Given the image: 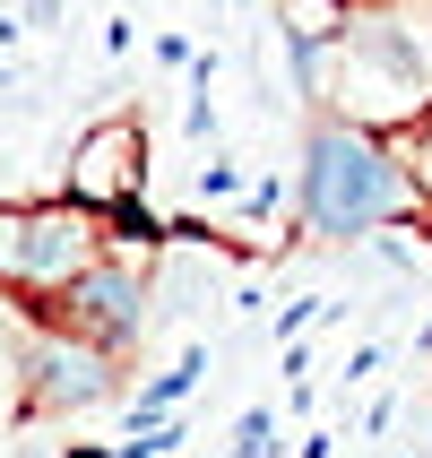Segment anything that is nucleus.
<instances>
[{"instance_id": "nucleus-8", "label": "nucleus", "mask_w": 432, "mask_h": 458, "mask_svg": "<svg viewBox=\"0 0 432 458\" xmlns=\"http://www.w3.org/2000/svg\"><path fill=\"white\" fill-rule=\"evenodd\" d=\"M346 9L355 0H277V35L285 44H329V35H346Z\"/></svg>"}, {"instance_id": "nucleus-13", "label": "nucleus", "mask_w": 432, "mask_h": 458, "mask_svg": "<svg viewBox=\"0 0 432 458\" xmlns=\"http://www.w3.org/2000/svg\"><path fill=\"white\" fill-rule=\"evenodd\" d=\"M242 208H251V216H277V208H285V182H277V174H259L251 191H242Z\"/></svg>"}, {"instance_id": "nucleus-11", "label": "nucleus", "mask_w": 432, "mask_h": 458, "mask_svg": "<svg viewBox=\"0 0 432 458\" xmlns=\"http://www.w3.org/2000/svg\"><path fill=\"white\" fill-rule=\"evenodd\" d=\"M242 191H251V182H242V165H233V156H208V174H199V199L216 208V199H242Z\"/></svg>"}, {"instance_id": "nucleus-9", "label": "nucleus", "mask_w": 432, "mask_h": 458, "mask_svg": "<svg viewBox=\"0 0 432 458\" xmlns=\"http://www.w3.org/2000/svg\"><path fill=\"white\" fill-rule=\"evenodd\" d=\"M225 458H277V407H242V415H233Z\"/></svg>"}, {"instance_id": "nucleus-7", "label": "nucleus", "mask_w": 432, "mask_h": 458, "mask_svg": "<svg viewBox=\"0 0 432 458\" xmlns=\"http://www.w3.org/2000/svg\"><path fill=\"white\" fill-rule=\"evenodd\" d=\"M199 372H208V346H191V355H182L174 372H156V381L139 389V398H130V424H139V433H148L156 415H174L182 398H191V389H199Z\"/></svg>"}, {"instance_id": "nucleus-15", "label": "nucleus", "mask_w": 432, "mask_h": 458, "mask_svg": "<svg viewBox=\"0 0 432 458\" xmlns=\"http://www.w3.org/2000/svg\"><path fill=\"white\" fill-rule=\"evenodd\" d=\"M18 35H26V26L9 18V9H0V52H18Z\"/></svg>"}, {"instance_id": "nucleus-4", "label": "nucleus", "mask_w": 432, "mask_h": 458, "mask_svg": "<svg viewBox=\"0 0 432 458\" xmlns=\"http://www.w3.org/2000/svg\"><path fill=\"white\" fill-rule=\"evenodd\" d=\"M44 320H52V329H70V337H87V346H104V355H130L139 329L156 320V259L104 251L96 268L44 311Z\"/></svg>"}, {"instance_id": "nucleus-12", "label": "nucleus", "mask_w": 432, "mask_h": 458, "mask_svg": "<svg viewBox=\"0 0 432 458\" xmlns=\"http://www.w3.org/2000/svg\"><path fill=\"white\" fill-rule=\"evenodd\" d=\"M381 363H389V346H381V337H363L355 355H346V389H363V381H381Z\"/></svg>"}, {"instance_id": "nucleus-14", "label": "nucleus", "mask_w": 432, "mask_h": 458, "mask_svg": "<svg viewBox=\"0 0 432 458\" xmlns=\"http://www.w3.org/2000/svg\"><path fill=\"white\" fill-rule=\"evenodd\" d=\"M26 26H61V0H26Z\"/></svg>"}, {"instance_id": "nucleus-10", "label": "nucleus", "mask_w": 432, "mask_h": 458, "mask_svg": "<svg viewBox=\"0 0 432 458\" xmlns=\"http://www.w3.org/2000/svg\"><path fill=\"white\" fill-rule=\"evenodd\" d=\"M398 156H407V174H415V191H424V208H432V113L415 130H398Z\"/></svg>"}, {"instance_id": "nucleus-1", "label": "nucleus", "mask_w": 432, "mask_h": 458, "mask_svg": "<svg viewBox=\"0 0 432 458\" xmlns=\"http://www.w3.org/2000/svg\"><path fill=\"white\" fill-rule=\"evenodd\" d=\"M424 225L432 208L415 191L398 139L381 130H355L337 113H311L303 130V156H294V225L320 233V242H372L389 225Z\"/></svg>"}, {"instance_id": "nucleus-6", "label": "nucleus", "mask_w": 432, "mask_h": 458, "mask_svg": "<svg viewBox=\"0 0 432 458\" xmlns=\"http://www.w3.org/2000/svg\"><path fill=\"white\" fill-rule=\"evenodd\" d=\"M148 174H156L148 122H139V113H104V122L78 130L61 199H78V208H96V216H113L122 199H148Z\"/></svg>"}, {"instance_id": "nucleus-5", "label": "nucleus", "mask_w": 432, "mask_h": 458, "mask_svg": "<svg viewBox=\"0 0 432 458\" xmlns=\"http://www.w3.org/2000/svg\"><path fill=\"white\" fill-rule=\"evenodd\" d=\"M104 398H113V355L70 337V329H52L35 311L26 337H18V407L26 415H87Z\"/></svg>"}, {"instance_id": "nucleus-16", "label": "nucleus", "mask_w": 432, "mask_h": 458, "mask_svg": "<svg viewBox=\"0 0 432 458\" xmlns=\"http://www.w3.org/2000/svg\"><path fill=\"white\" fill-rule=\"evenodd\" d=\"M415 346H424V355H432V311H424V329H415Z\"/></svg>"}, {"instance_id": "nucleus-2", "label": "nucleus", "mask_w": 432, "mask_h": 458, "mask_svg": "<svg viewBox=\"0 0 432 458\" xmlns=\"http://www.w3.org/2000/svg\"><path fill=\"white\" fill-rule=\"evenodd\" d=\"M355 130H415L432 113V0H355L329 61V104Z\"/></svg>"}, {"instance_id": "nucleus-3", "label": "nucleus", "mask_w": 432, "mask_h": 458, "mask_svg": "<svg viewBox=\"0 0 432 458\" xmlns=\"http://www.w3.org/2000/svg\"><path fill=\"white\" fill-rule=\"evenodd\" d=\"M113 251L96 208L78 199H0V294H18L26 311H52L96 259Z\"/></svg>"}]
</instances>
